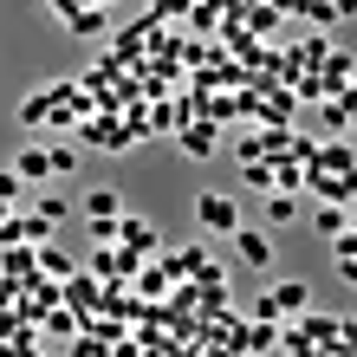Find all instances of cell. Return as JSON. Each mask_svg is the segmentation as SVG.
Segmentation results:
<instances>
[{
	"label": "cell",
	"instance_id": "obj_29",
	"mask_svg": "<svg viewBox=\"0 0 357 357\" xmlns=\"http://www.w3.org/2000/svg\"><path fill=\"white\" fill-rule=\"evenodd\" d=\"M33 357H52V351H33Z\"/></svg>",
	"mask_w": 357,
	"mask_h": 357
},
{
	"label": "cell",
	"instance_id": "obj_10",
	"mask_svg": "<svg viewBox=\"0 0 357 357\" xmlns=\"http://www.w3.org/2000/svg\"><path fill=\"white\" fill-rule=\"evenodd\" d=\"M78 325H85V319H78V312L72 305H46V312H39V338H52V344H66V338H78Z\"/></svg>",
	"mask_w": 357,
	"mask_h": 357
},
{
	"label": "cell",
	"instance_id": "obj_12",
	"mask_svg": "<svg viewBox=\"0 0 357 357\" xmlns=\"http://www.w3.org/2000/svg\"><path fill=\"white\" fill-rule=\"evenodd\" d=\"M78 208H85V221H111V215H123V195H117L111 182H98V188H91V195L78 202Z\"/></svg>",
	"mask_w": 357,
	"mask_h": 357
},
{
	"label": "cell",
	"instance_id": "obj_6",
	"mask_svg": "<svg viewBox=\"0 0 357 357\" xmlns=\"http://www.w3.org/2000/svg\"><path fill=\"white\" fill-rule=\"evenodd\" d=\"M351 162H357V156H351V143H344V137H331L325 150H312L305 169H312V176H351Z\"/></svg>",
	"mask_w": 357,
	"mask_h": 357
},
{
	"label": "cell",
	"instance_id": "obj_1",
	"mask_svg": "<svg viewBox=\"0 0 357 357\" xmlns=\"http://www.w3.org/2000/svg\"><path fill=\"white\" fill-rule=\"evenodd\" d=\"M280 325L299 331L305 344H319L325 357H331V351H351V319H344V312H312V305H305V312H292V319H280Z\"/></svg>",
	"mask_w": 357,
	"mask_h": 357
},
{
	"label": "cell",
	"instance_id": "obj_2",
	"mask_svg": "<svg viewBox=\"0 0 357 357\" xmlns=\"http://www.w3.org/2000/svg\"><path fill=\"white\" fill-rule=\"evenodd\" d=\"M143 266V254H130V247H117V241H98L91 247V260H85V273L91 280H117V286H130V273Z\"/></svg>",
	"mask_w": 357,
	"mask_h": 357
},
{
	"label": "cell",
	"instance_id": "obj_15",
	"mask_svg": "<svg viewBox=\"0 0 357 357\" xmlns=\"http://www.w3.org/2000/svg\"><path fill=\"white\" fill-rule=\"evenodd\" d=\"M305 188H312L319 202H338V208H351V176H312V169H305Z\"/></svg>",
	"mask_w": 357,
	"mask_h": 357
},
{
	"label": "cell",
	"instance_id": "obj_4",
	"mask_svg": "<svg viewBox=\"0 0 357 357\" xmlns=\"http://www.w3.org/2000/svg\"><path fill=\"white\" fill-rule=\"evenodd\" d=\"M195 227H208V234H234V227H241L234 195H215V188H202V195H195Z\"/></svg>",
	"mask_w": 357,
	"mask_h": 357
},
{
	"label": "cell",
	"instance_id": "obj_17",
	"mask_svg": "<svg viewBox=\"0 0 357 357\" xmlns=\"http://www.w3.org/2000/svg\"><path fill=\"white\" fill-rule=\"evenodd\" d=\"M66 215H72L66 195H39V202H33V221H39V227H66Z\"/></svg>",
	"mask_w": 357,
	"mask_h": 357
},
{
	"label": "cell",
	"instance_id": "obj_24",
	"mask_svg": "<svg viewBox=\"0 0 357 357\" xmlns=\"http://www.w3.org/2000/svg\"><path fill=\"white\" fill-rule=\"evenodd\" d=\"M72 344V357H111V344L98 338V331H78V338H66Z\"/></svg>",
	"mask_w": 357,
	"mask_h": 357
},
{
	"label": "cell",
	"instance_id": "obj_11",
	"mask_svg": "<svg viewBox=\"0 0 357 357\" xmlns=\"http://www.w3.org/2000/svg\"><path fill=\"white\" fill-rule=\"evenodd\" d=\"M33 273H39V280H72V273H78V260H66L52 241H39V247H33Z\"/></svg>",
	"mask_w": 357,
	"mask_h": 357
},
{
	"label": "cell",
	"instance_id": "obj_5",
	"mask_svg": "<svg viewBox=\"0 0 357 357\" xmlns=\"http://www.w3.org/2000/svg\"><path fill=\"white\" fill-rule=\"evenodd\" d=\"M234 254H241V266H273V260H280V254H273V234H266V227H234Z\"/></svg>",
	"mask_w": 357,
	"mask_h": 357
},
{
	"label": "cell",
	"instance_id": "obj_19",
	"mask_svg": "<svg viewBox=\"0 0 357 357\" xmlns=\"http://www.w3.org/2000/svg\"><path fill=\"white\" fill-rule=\"evenodd\" d=\"M312 227H319L325 241H331V234H344V227H351V208H338V202H325L319 215H312Z\"/></svg>",
	"mask_w": 357,
	"mask_h": 357
},
{
	"label": "cell",
	"instance_id": "obj_18",
	"mask_svg": "<svg viewBox=\"0 0 357 357\" xmlns=\"http://www.w3.org/2000/svg\"><path fill=\"white\" fill-rule=\"evenodd\" d=\"M20 123H26V130H39V123H52V85H46V91H33L26 104H20Z\"/></svg>",
	"mask_w": 357,
	"mask_h": 357
},
{
	"label": "cell",
	"instance_id": "obj_23",
	"mask_svg": "<svg viewBox=\"0 0 357 357\" xmlns=\"http://www.w3.org/2000/svg\"><path fill=\"white\" fill-rule=\"evenodd\" d=\"M241 182H247V188H273V162L247 156V162H241Z\"/></svg>",
	"mask_w": 357,
	"mask_h": 357
},
{
	"label": "cell",
	"instance_id": "obj_7",
	"mask_svg": "<svg viewBox=\"0 0 357 357\" xmlns=\"http://www.w3.org/2000/svg\"><path fill=\"white\" fill-rule=\"evenodd\" d=\"M13 176L20 182H52V143H26L13 156Z\"/></svg>",
	"mask_w": 357,
	"mask_h": 357
},
{
	"label": "cell",
	"instance_id": "obj_3",
	"mask_svg": "<svg viewBox=\"0 0 357 357\" xmlns=\"http://www.w3.org/2000/svg\"><path fill=\"white\" fill-rule=\"evenodd\" d=\"M305 305H312V286L305 280H280V286L260 292L254 312H260V319H292V312H305Z\"/></svg>",
	"mask_w": 357,
	"mask_h": 357
},
{
	"label": "cell",
	"instance_id": "obj_8",
	"mask_svg": "<svg viewBox=\"0 0 357 357\" xmlns=\"http://www.w3.org/2000/svg\"><path fill=\"white\" fill-rule=\"evenodd\" d=\"M59 286H66L59 305H72V312H98V299H104V280H91V273H72V280H59Z\"/></svg>",
	"mask_w": 357,
	"mask_h": 357
},
{
	"label": "cell",
	"instance_id": "obj_27",
	"mask_svg": "<svg viewBox=\"0 0 357 357\" xmlns=\"http://www.w3.org/2000/svg\"><path fill=\"white\" fill-rule=\"evenodd\" d=\"M188 7H195V0H156V7H150V20H162V13H169V20H182Z\"/></svg>",
	"mask_w": 357,
	"mask_h": 357
},
{
	"label": "cell",
	"instance_id": "obj_9",
	"mask_svg": "<svg viewBox=\"0 0 357 357\" xmlns=\"http://www.w3.org/2000/svg\"><path fill=\"white\" fill-rule=\"evenodd\" d=\"M111 241H123L130 254H156V227H150V221H137V215H117Z\"/></svg>",
	"mask_w": 357,
	"mask_h": 357
},
{
	"label": "cell",
	"instance_id": "obj_22",
	"mask_svg": "<svg viewBox=\"0 0 357 357\" xmlns=\"http://www.w3.org/2000/svg\"><path fill=\"white\" fill-rule=\"evenodd\" d=\"M331 241H338V260H331V266H338V280H357V241H351V227H344V234H331Z\"/></svg>",
	"mask_w": 357,
	"mask_h": 357
},
{
	"label": "cell",
	"instance_id": "obj_16",
	"mask_svg": "<svg viewBox=\"0 0 357 357\" xmlns=\"http://www.w3.org/2000/svg\"><path fill=\"white\" fill-rule=\"evenodd\" d=\"M266 227H286V221H299V195H286V188H266Z\"/></svg>",
	"mask_w": 357,
	"mask_h": 357
},
{
	"label": "cell",
	"instance_id": "obj_28",
	"mask_svg": "<svg viewBox=\"0 0 357 357\" xmlns=\"http://www.w3.org/2000/svg\"><path fill=\"white\" fill-rule=\"evenodd\" d=\"M111 357H143V344H130V338H111Z\"/></svg>",
	"mask_w": 357,
	"mask_h": 357
},
{
	"label": "cell",
	"instance_id": "obj_26",
	"mask_svg": "<svg viewBox=\"0 0 357 357\" xmlns=\"http://www.w3.org/2000/svg\"><path fill=\"white\" fill-rule=\"evenodd\" d=\"M78 169V150H66V143H52V176H72Z\"/></svg>",
	"mask_w": 357,
	"mask_h": 357
},
{
	"label": "cell",
	"instance_id": "obj_21",
	"mask_svg": "<svg viewBox=\"0 0 357 357\" xmlns=\"http://www.w3.org/2000/svg\"><path fill=\"white\" fill-rule=\"evenodd\" d=\"M104 13H111V7H78V13H66V20H72L78 39H91V33H104Z\"/></svg>",
	"mask_w": 357,
	"mask_h": 357
},
{
	"label": "cell",
	"instance_id": "obj_20",
	"mask_svg": "<svg viewBox=\"0 0 357 357\" xmlns=\"http://www.w3.org/2000/svg\"><path fill=\"white\" fill-rule=\"evenodd\" d=\"M319 117H325V130H331V137H344V130H351V98H325V111H319Z\"/></svg>",
	"mask_w": 357,
	"mask_h": 357
},
{
	"label": "cell",
	"instance_id": "obj_13",
	"mask_svg": "<svg viewBox=\"0 0 357 357\" xmlns=\"http://www.w3.org/2000/svg\"><path fill=\"white\" fill-rule=\"evenodd\" d=\"M215 143H221V123H182V150H188V162H202Z\"/></svg>",
	"mask_w": 357,
	"mask_h": 357
},
{
	"label": "cell",
	"instance_id": "obj_25",
	"mask_svg": "<svg viewBox=\"0 0 357 357\" xmlns=\"http://www.w3.org/2000/svg\"><path fill=\"white\" fill-rule=\"evenodd\" d=\"M26 195V182H20L13 169H0V215H13V202Z\"/></svg>",
	"mask_w": 357,
	"mask_h": 357
},
{
	"label": "cell",
	"instance_id": "obj_14",
	"mask_svg": "<svg viewBox=\"0 0 357 357\" xmlns=\"http://www.w3.org/2000/svg\"><path fill=\"white\" fill-rule=\"evenodd\" d=\"M241 351H254V357L260 351H280V319H254V325L241 331Z\"/></svg>",
	"mask_w": 357,
	"mask_h": 357
}]
</instances>
